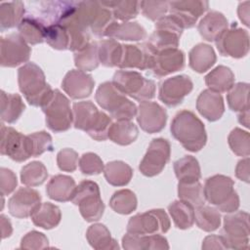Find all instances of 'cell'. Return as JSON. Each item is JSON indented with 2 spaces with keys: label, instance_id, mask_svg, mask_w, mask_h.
I'll list each match as a JSON object with an SVG mask.
<instances>
[{
  "label": "cell",
  "instance_id": "obj_38",
  "mask_svg": "<svg viewBox=\"0 0 250 250\" xmlns=\"http://www.w3.org/2000/svg\"><path fill=\"white\" fill-rule=\"evenodd\" d=\"M168 212L180 229H190L194 224V207L181 199L175 200L168 206Z\"/></svg>",
  "mask_w": 250,
  "mask_h": 250
},
{
  "label": "cell",
  "instance_id": "obj_42",
  "mask_svg": "<svg viewBox=\"0 0 250 250\" xmlns=\"http://www.w3.org/2000/svg\"><path fill=\"white\" fill-rule=\"evenodd\" d=\"M109 206L115 213L128 215L137 209L138 199L132 190L127 188L119 189L111 195Z\"/></svg>",
  "mask_w": 250,
  "mask_h": 250
},
{
  "label": "cell",
  "instance_id": "obj_24",
  "mask_svg": "<svg viewBox=\"0 0 250 250\" xmlns=\"http://www.w3.org/2000/svg\"><path fill=\"white\" fill-rule=\"evenodd\" d=\"M196 109L208 121H217L225 112L224 99L221 94L205 89L197 97Z\"/></svg>",
  "mask_w": 250,
  "mask_h": 250
},
{
  "label": "cell",
  "instance_id": "obj_37",
  "mask_svg": "<svg viewBox=\"0 0 250 250\" xmlns=\"http://www.w3.org/2000/svg\"><path fill=\"white\" fill-rule=\"evenodd\" d=\"M24 4L21 1L3 2L0 4V30L4 32L7 29L19 26L24 18Z\"/></svg>",
  "mask_w": 250,
  "mask_h": 250
},
{
  "label": "cell",
  "instance_id": "obj_44",
  "mask_svg": "<svg viewBox=\"0 0 250 250\" xmlns=\"http://www.w3.org/2000/svg\"><path fill=\"white\" fill-rule=\"evenodd\" d=\"M178 196L181 200L189 203L194 208L204 205L205 202L203 187L199 181L179 182Z\"/></svg>",
  "mask_w": 250,
  "mask_h": 250
},
{
  "label": "cell",
  "instance_id": "obj_7",
  "mask_svg": "<svg viewBox=\"0 0 250 250\" xmlns=\"http://www.w3.org/2000/svg\"><path fill=\"white\" fill-rule=\"evenodd\" d=\"M71 202L79 207V212L86 222L99 221L104 215V203L96 182L84 180L76 186Z\"/></svg>",
  "mask_w": 250,
  "mask_h": 250
},
{
  "label": "cell",
  "instance_id": "obj_48",
  "mask_svg": "<svg viewBox=\"0 0 250 250\" xmlns=\"http://www.w3.org/2000/svg\"><path fill=\"white\" fill-rule=\"evenodd\" d=\"M228 143L231 151L237 156H249L250 154V135L238 127L232 129L228 137Z\"/></svg>",
  "mask_w": 250,
  "mask_h": 250
},
{
  "label": "cell",
  "instance_id": "obj_9",
  "mask_svg": "<svg viewBox=\"0 0 250 250\" xmlns=\"http://www.w3.org/2000/svg\"><path fill=\"white\" fill-rule=\"evenodd\" d=\"M183 30L180 22L169 14L155 22V29L146 43L153 54L166 49L178 48Z\"/></svg>",
  "mask_w": 250,
  "mask_h": 250
},
{
  "label": "cell",
  "instance_id": "obj_54",
  "mask_svg": "<svg viewBox=\"0 0 250 250\" xmlns=\"http://www.w3.org/2000/svg\"><path fill=\"white\" fill-rule=\"evenodd\" d=\"M21 249H45L49 247V240L47 236L37 230L28 231L21 240Z\"/></svg>",
  "mask_w": 250,
  "mask_h": 250
},
{
  "label": "cell",
  "instance_id": "obj_11",
  "mask_svg": "<svg viewBox=\"0 0 250 250\" xmlns=\"http://www.w3.org/2000/svg\"><path fill=\"white\" fill-rule=\"evenodd\" d=\"M170 227V219L163 209H151L131 217L127 225V232L135 234L165 233Z\"/></svg>",
  "mask_w": 250,
  "mask_h": 250
},
{
  "label": "cell",
  "instance_id": "obj_14",
  "mask_svg": "<svg viewBox=\"0 0 250 250\" xmlns=\"http://www.w3.org/2000/svg\"><path fill=\"white\" fill-rule=\"evenodd\" d=\"M171 155V145L164 138L153 139L139 165L140 172L146 177L159 175L165 168Z\"/></svg>",
  "mask_w": 250,
  "mask_h": 250
},
{
  "label": "cell",
  "instance_id": "obj_35",
  "mask_svg": "<svg viewBox=\"0 0 250 250\" xmlns=\"http://www.w3.org/2000/svg\"><path fill=\"white\" fill-rule=\"evenodd\" d=\"M0 101L2 122L9 124L17 122L25 109L21 97L19 94H7L2 90Z\"/></svg>",
  "mask_w": 250,
  "mask_h": 250
},
{
  "label": "cell",
  "instance_id": "obj_50",
  "mask_svg": "<svg viewBox=\"0 0 250 250\" xmlns=\"http://www.w3.org/2000/svg\"><path fill=\"white\" fill-rule=\"evenodd\" d=\"M79 169L83 175L93 176L104 172V164L102 158L94 152H86L79 158Z\"/></svg>",
  "mask_w": 250,
  "mask_h": 250
},
{
  "label": "cell",
  "instance_id": "obj_41",
  "mask_svg": "<svg viewBox=\"0 0 250 250\" xmlns=\"http://www.w3.org/2000/svg\"><path fill=\"white\" fill-rule=\"evenodd\" d=\"M220 211L212 206L201 205L194 211V222L196 226L207 232L214 231L221 226Z\"/></svg>",
  "mask_w": 250,
  "mask_h": 250
},
{
  "label": "cell",
  "instance_id": "obj_2",
  "mask_svg": "<svg viewBox=\"0 0 250 250\" xmlns=\"http://www.w3.org/2000/svg\"><path fill=\"white\" fill-rule=\"evenodd\" d=\"M72 113L74 128L86 132L95 141L108 139L111 118L104 111H100L91 101L74 103Z\"/></svg>",
  "mask_w": 250,
  "mask_h": 250
},
{
  "label": "cell",
  "instance_id": "obj_1",
  "mask_svg": "<svg viewBox=\"0 0 250 250\" xmlns=\"http://www.w3.org/2000/svg\"><path fill=\"white\" fill-rule=\"evenodd\" d=\"M172 136L188 151L201 150L207 142L203 122L190 110H181L173 118L170 126Z\"/></svg>",
  "mask_w": 250,
  "mask_h": 250
},
{
  "label": "cell",
  "instance_id": "obj_36",
  "mask_svg": "<svg viewBox=\"0 0 250 250\" xmlns=\"http://www.w3.org/2000/svg\"><path fill=\"white\" fill-rule=\"evenodd\" d=\"M104 175L109 185L124 187L130 183L133 177V169L124 161L113 160L104 165Z\"/></svg>",
  "mask_w": 250,
  "mask_h": 250
},
{
  "label": "cell",
  "instance_id": "obj_10",
  "mask_svg": "<svg viewBox=\"0 0 250 250\" xmlns=\"http://www.w3.org/2000/svg\"><path fill=\"white\" fill-rule=\"evenodd\" d=\"M249 214L245 211H234L224 217L223 236L229 248L247 249L249 247Z\"/></svg>",
  "mask_w": 250,
  "mask_h": 250
},
{
  "label": "cell",
  "instance_id": "obj_3",
  "mask_svg": "<svg viewBox=\"0 0 250 250\" xmlns=\"http://www.w3.org/2000/svg\"><path fill=\"white\" fill-rule=\"evenodd\" d=\"M18 83L20 91L33 106H43L54 93L42 68L34 62H26L19 68Z\"/></svg>",
  "mask_w": 250,
  "mask_h": 250
},
{
  "label": "cell",
  "instance_id": "obj_56",
  "mask_svg": "<svg viewBox=\"0 0 250 250\" xmlns=\"http://www.w3.org/2000/svg\"><path fill=\"white\" fill-rule=\"evenodd\" d=\"M201 248L204 250L209 249H229L227 240L223 235H217V234H211L206 236L203 241Z\"/></svg>",
  "mask_w": 250,
  "mask_h": 250
},
{
  "label": "cell",
  "instance_id": "obj_46",
  "mask_svg": "<svg viewBox=\"0 0 250 250\" xmlns=\"http://www.w3.org/2000/svg\"><path fill=\"white\" fill-rule=\"evenodd\" d=\"M47 178V168L41 161H31L21 170V182L26 187L41 186Z\"/></svg>",
  "mask_w": 250,
  "mask_h": 250
},
{
  "label": "cell",
  "instance_id": "obj_25",
  "mask_svg": "<svg viewBox=\"0 0 250 250\" xmlns=\"http://www.w3.org/2000/svg\"><path fill=\"white\" fill-rule=\"evenodd\" d=\"M122 247L126 250H167L168 240L160 233L135 234L127 232L122 237Z\"/></svg>",
  "mask_w": 250,
  "mask_h": 250
},
{
  "label": "cell",
  "instance_id": "obj_60",
  "mask_svg": "<svg viewBox=\"0 0 250 250\" xmlns=\"http://www.w3.org/2000/svg\"><path fill=\"white\" fill-rule=\"evenodd\" d=\"M238 121L245 128H249V109L242 111L238 115Z\"/></svg>",
  "mask_w": 250,
  "mask_h": 250
},
{
  "label": "cell",
  "instance_id": "obj_21",
  "mask_svg": "<svg viewBox=\"0 0 250 250\" xmlns=\"http://www.w3.org/2000/svg\"><path fill=\"white\" fill-rule=\"evenodd\" d=\"M184 66V52L178 48L166 49L153 54V60L150 70L153 76L161 78L183 69Z\"/></svg>",
  "mask_w": 250,
  "mask_h": 250
},
{
  "label": "cell",
  "instance_id": "obj_43",
  "mask_svg": "<svg viewBox=\"0 0 250 250\" xmlns=\"http://www.w3.org/2000/svg\"><path fill=\"white\" fill-rule=\"evenodd\" d=\"M74 64L79 70L85 72L95 70L100 64L98 42L91 41L82 50L74 52Z\"/></svg>",
  "mask_w": 250,
  "mask_h": 250
},
{
  "label": "cell",
  "instance_id": "obj_26",
  "mask_svg": "<svg viewBox=\"0 0 250 250\" xmlns=\"http://www.w3.org/2000/svg\"><path fill=\"white\" fill-rule=\"evenodd\" d=\"M229 28V21L223 13L218 11L208 12L199 21L197 25L200 36L208 41L215 42V40Z\"/></svg>",
  "mask_w": 250,
  "mask_h": 250
},
{
  "label": "cell",
  "instance_id": "obj_40",
  "mask_svg": "<svg viewBox=\"0 0 250 250\" xmlns=\"http://www.w3.org/2000/svg\"><path fill=\"white\" fill-rule=\"evenodd\" d=\"M122 44L117 40L109 38L98 42L100 62L106 67L118 66L122 57Z\"/></svg>",
  "mask_w": 250,
  "mask_h": 250
},
{
  "label": "cell",
  "instance_id": "obj_32",
  "mask_svg": "<svg viewBox=\"0 0 250 250\" xmlns=\"http://www.w3.org/2000/svg\"><path fill=\"white\" fill-rule=\"evenodd\" d=\"M86 238L90 246L96 250L119 249L117 241L111 237L109 229L104 224L91 225L86 231Z\"/></svg>",
  "mask_w": 250,
  "mask_h": 250
},
{
  "label": "cell",
  "instance_id": "obj_13",
  "mask_svg": "<svg viewBox=\"0 0 250 250\" xmlns=\"http://www.w3.org/2000/svg\"><path fill=\"white\" fill-rule=\"evenodd\" d=\"M215 44L222 56L241 59L249 52V34L233 22L215 40Z\"/></svg>",
  "mask_w": 250,
  "mask_h": 250
},
{
  "label": "cell",
  "instance_id": "obj_23",
  "mask_svg": "<svg viewBox=\"0 0 250 250\" xmlns=\"http://www.w3.org/2000/svg\"><path fill=\"white\" fill-rule=\"evenodd\" d=\"M122 57L119 68H137L140 70H150L153 53L146 43L142 45L122 44Z\"/></svg>",
  "mask_w": 250,
  "mask_h": 250
},
{
  "label": "cell",
  "instance_id": "obj_18",
  "mask_svg": "<svg viewBox=\"0 0 250 250\" xmlns=\"http://www.w3.org/2000/svg\"><path fill=\"white\" fill-rule=\"evenodd\" d=\"M137 122L141 129L148 134L161 132L167 122V111L155 102H141L137 111Z\"/></svg>",
  "mask_w": 250,
  "mask_h": 250
},
{
  "label": "cell",
  "instance_id": "obj_58",
  "mask_svg": "<svg viewBox=\"0 0 250 250\" xmlns=\"http://www.w3.org/2000/svg\"><path fill=\"white\" fill-rule=\"evenodd\" d=\"M249 1L240 2L237 8V14L239 20L242 21V23L246 26H249Z\"/></svg>",
  "mask_w": 250,
  "mask_h": 250
},
{
  "label": "cell",
  "instance_id": "obj_55",
  "mask_svg": "<svg viewBox=\"0 0 250 250\" xmlns=\"http://www.w3.org/2000/svg\"><path fill=\"white\" fill-rule=\"evenodd\" d=\"M18 185V179L16 174L8 169L1 167L0 168V189H1V195H9L12 193Z\"/></svg>",
  "mask_w": 250,
  "mask_h": 250
},
{
  "label": "cell",
  "instance_id": "obj_8",
  "mask_svg": "<svg viewBox=\"0 0 250 250\" xmlns=\"http://www.w3.org/2000/svg\"><path fill=\"white\" fill-rule=\"evenodd\" d=\"M41 108L46 116L47 127L55 133L67 131L73 124L70 102L58 89L54 90L51 98Z\"/></svg>",
  "mask_w": 250,
  "mask_h": 250
},
{
  "label": "cell",
  "instance_id": "obj_34",
  "mask_svg": "<svg viewBox=\"0 0 250 250\" xmlns=\"http://www.w3.org/2000/svg\"><path fill=\"white\" fill-rule=\"evenodd\" d=\"M62 220L61 209L50 202H44L31 215L32 223L44 229H52L59 226Z\"/></svg>",
  "mask_w": 250,
  "mask_h": 250
},
{
  "label": "cell",
  "instance_id": "obj_6",
  "mask_svg": "<svg viewBox=\"0 0 250 250\" xmlns=\"http://www.w3.org/2000/svg\"><path fill=\"white\" fill-rule=\"evenodd\" d=\"M115 88L125 96L137 101L146 102L155 97L156 86L151 79L145 78L134 70H117L112 77Z\"/></svg>",
  "mask_w": 250,
  "mask_h": 250
},
{
  "label": "cell",
  "instance_id": "obj_59",
  "mask_svg": "<svg viewBox=\"0 0 250 250\" xmlns=\"http://www.w3.org/2000/svg\"><path fill=\"white\" fill-rule=\"evenodd\" d=\"M0 220H1V232H2V238H6L9 237L12 232H13V228H12V224L10 222V220L5 216V215H1L0 216Z\"/></svg>",
  "mask_w": 250,
  "mask_h": 250
},
{
  "label": "cell",
  "instance_id": "obj_31",
  "mask_svg": "<svg viewBox=\"0 0 250 250\" xmlns=\"http://www.w3.org/2000/svg\"><path fill=\"white\" fill-rule=\"evenodd\" d=\"M234 73L226 65H218L205 76L208 89L216 93L229 92L234 85Z\"/></svg>",
  "mask_w": 250,
  "mask_h": 250
},
{
  "label": "cell",
  "instance_id": "obj_45",
  "mask_svg": "<svg viewBox=\"0 0 250 250\" xmlns=\"http://www.w3.org/2000/svg\"><path fill=\"white\" fill-rule=\"evenodd\" d=\"M103 5L109 8L115 20L124 22L135 19L140 12V1H101Z\"/></svg>",
  "mask_w": 250,
  "mask_h": 250
},
{
  "label": "cell",
  "instance_id": "obj_53",
  "mask_svg": "<svg viewBox=\"0 0 250 250\" xmlns=\"http://www.w3.org/2000/svg\"><path fill=\"white\" fill-rule=\"evenodd\" d=\"M78 163V153L72 148H62L57 154L58 167L63 172H74L77 169Z\"/></svg>",
  "mask_w": 250,
  "mask_h": 250
},
{
  "label": "cell",
  "instance_id": "obj_22",
  "mask_svg": "<svg viewBox=\"0 0 250 250\" xmlns=\"http://www.w3.org/2000/svg\"><path fill=\"white\" fill-rule=\"evenodd\" d=\"M94 86L95 80L92 75L79 69L67 71L62 81L63 91L73 100L88 98L92 94Z\"/></svg>",
  "mask_w": 250,
  "mask_h": 250
},
{
  "label": "cell",
  "instance_id": "obj_51",
  "mask_svg": "<svg viewBox=\"0 0 250 250\" xmlns=\"http://www.w3.org/2000/svg\"><path fill=\"white\" fill-rule=\"evenodd\" d=\"M142 14L150 21H157L168 12L167 1H140Z\"/></svg>",
  "mask_w": 250,
  "mask_h": 250
},
{
  "label": "cell",
  "instance_id": "obj_29",
  "mask_svg": "<svg viewBox=\"0 0 250 250\" xmlns=\"http://www.w3.org/2000/svg\"><path fill=\"white\" fill-rule=\"evenodd\" d=\"M105 37L123 41H142L146 37V30L137 21L119 23L116 21L107 29Z\"/></svg>",
  "mask_w": 250,
  "mask_h": 250
},
{
  "label": "cell",
  "instance_id": "obj_27",
  "mask_svg": "<svg viewBox=\"0 0 250 250\" xmlns=\"http://www.w3.org/2000/svg\"><path fill=\"white\" fill-rule=\"evenodd\" d=\"M76 188L75 181L67 175H55L47 184L46 193L49 198L58 202L71 201Z\"/></svg>",
  "mask_w": 250,
  "mask_h": 250
},
{
  "label": "cell",
  "instance_id": "obj_57",
  "mask_svg": "<svg viewBox=\"0 0 250 250\" xmlns=\"http://www.w3.org/2000/svg\"><path fill=\"white\" fill-rule=\"evenodd\" d=\"M249 156L239 160L235 167V176L245 183H249Z\"/></svg>",
  "mask_w": 250,
  "mask_h": 250
},
{
  "label": "cell",
  "instance_id": "obj_4",
  "mask_svg": "<svg viewBox=\"0 0 250 250\" xmlns=\"http://www.w3.org/2000/svg\"><path fill=\"white\" fill-rule=\"evenodd\" d=\"M205 200L224 213H231L239 207V196L234 189L233 180L217 174L206 179L203 187Z\"/></svg>",
  "mask_w": 250,
  "mask_h": 250
},
{
  "label": "cell",
  "instance_id": "obj_33",
  "mask_svg": "<svg viewBox=\"0 0 250 250\" xmlns=\"http://www.w3.org/2000/svg\"><path fill=\"white\" fill-rule=\"evenodd\" d=\"M139 136L137 125L131 120H117L108 129V139L119 146H129Z\"/></svg>",
  "mask_w": 250,
  "mask_h": 250
},
{
  "label": "cell",
  "instance_id": "obj_49",
  "mask_svg": "<svg viewBox=\"0 0 250 250\" xmlns=\"http://www.w3.org/2000/svg\"><path fill=\"white\" fill-rule=\"evenodd\" d=\"M45 41L55 50H66L69 48V36L66 29L60 23L47 25Z\"/></svg>",
  "mask_w": 250,
  "mask_h": 250
},
{
  "label": "cell",
  "instance_id": "obj_5",
  "mask_svg": "<svg viewBox=\"0 0 250 250\" xmlns=\"http://www.w3.org/2000/svg\"><path fill=\"white\" fill-rule=\"evenodd\" d=\"M96 102L110 116L117 120H131L137 115L138 107L125 95L119 92L112 82L102 83L95 95Z\"/></svg>",
  "mask_w": 250,
  "mask_h": 250
},
{
  "label": "cell",
  "instance_id": "obj_30",
  "mask_svg": "<svg viewBox=\"0 0 250 250\" xmlns=\"http://www.w3.org/2000/svg\"><path fill=\"white\" fill-rule=\"evenodd\" d=\"M47 26L38 18L28 15L25 16L18 26L19 34L30 45L40 44L45 41Z\"/></svg>",
  "mask_w": 250,
  "mask_h": 250
},
{
  "label": "cell",
  "instance_id": "obj_19",
  "mask_svg": "<svg viewBox=\"0 0 250 250\" xmlns=\"http://www.w3.org/2000/svg\"><path fill=\"white\" fill-rule=\"evenodd\" d=\"M209 3L207 1H169L168 11L185 28H191L195 25L197 20L207 11Z\"/></svg>",
  "mask_w": 250,
  "mask_h": 250
},
{
  "label": "cell",
  "instance_id": "obj_28",
  "mask_svg": "<svg viewBox=\"0 0 250 250\" xmlns=\"http://www.w3.org/2000/svg\"><path fill=\"white\" fill-rule=\"evenodd\" d=\"M217 56L211 45L199 43L188 53V64L197 73H204L216 62Z\"/></svg>",
  "mask_w": 250,
  "mask_h": 250
},
{
  "label": "cell",
  "instance_id": "obj_47",
  "mask_svg": "<svg viewBox=\"0 0 250 250\" xmlns=\"http://www.w3.org/2000/svg\"><path fill=\"white\" fill-rule=\"evenodd\" d=\"M229 107L235 112H242L249 109V84L238 82L232 86L227 95Z\"/></svg>",
  "mask_w": 250,
  "mask_h": 250
},
{
  "label": "cell",
  "instance_id": "obj_20",
  "mask_svg": "<svg viewBox=\"0 0 250 250\" xmlns=\"http://www.w3.org/2000/svg\"><path fill=\"white\" fill-rule=\"evenodd\" d=\"M41 204L40 193L31 188H20L9 199L8 209L13 217L25 219L31 217Z\"/></svg>",
  "mask_w": 250,
  "mask_h": 250
},
{
  "label": "cell",
  "instance_id": "obj_17",
  "mask_svg": "<svg viewBox=\"0 0 250 250\" xmlns=\"http://www.w3.org/2000/svg\"><path fill=\"white\" fill-rule=\"evenodd\" d=\"M82 7L90 31L97 37H105L109 26L116 21L109 8L99 1H82Z\"/></svg>",
  "mask_w": 250,
  "mask_h": 250
},
{
  "label": "cell",
  "instance_id": "obj_39",
  "mask_svg": "<svg viewBox=\"0 0 250 250\" xmlns=\"http://www.w3.org/2000/svg\"><path fill=\"white\" fill-rule=\"evenodd\" d=\"M174 172L179 182H194L201 178L198 160L192 155H185L174 162Z\"/></svg>",
  "mask_w": 250,
  "mask_h": 250
},
{
  "label": "cell",
  "instance_id": "obj_52",
  "mask_svg": "<svg viewBox=\"0 0 250 250\" xmlns=\"http://www.w3.org/2000/svg\"><path fill=\"white\" fill-rule=\"evenodd\" d=\"M32 144V157H37L46 151H53V140L46 131H39L28 135Z\"/></svg>",
  "mask_w": 250,
  "mask_h": 250
},
{
  "label": "cell",
  "instance_id": "obj_15",
  "mask_svg": "<svg viewBox=\"0 0 250 250\" xmlns=\"http://www.w3.org/2000/svg\"><path fill=\"white\" fill-rule=\"evenodd\" d=\"M31 49L23 38L17 33L1 37L0 63L3 67H16L27 62Z\"/></svg>",
  "mask_w": 250,
  "mask_h": 250
},
{
  "label": "cell",
  "instance_id": "obj_12",
  "mask_svg": "<svg viewBox=\"0 0 250 250\" xmlns=\"http://www.w3.org/2000/svg\"><path fill=\"white\" fill-rule=\"evenodd\" d=\"M0 152L16 162H23L32 157L31 140L28 135L1 124Z\"/></svg>",
  "mask_w": 250,
  "mask_h": 250
},
{
  "label": "cell",
  "instance_id": "obj_16",
  "mask_svg": "<svg viewBox=\"0 0 250 250\" xmlns=\"http://www.w3.org/2000/svg\"><path fill=\"white\" fill-rule=\"evenodd\" d=\"M192 89L193 83L189 76L185 74L176 75L159 84L158 99L165 105L174 107L181 104Z\"/></svg>",
  "mask_w": 250,
  "mask_h": 250
}]
</instances>
